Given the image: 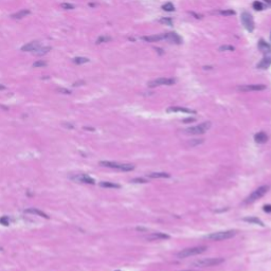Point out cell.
Instances as JSON below:
<instances>
[{
  "label": "cell",
  "instance_id": "16",
  "mask_svg": "<svg viewBox=\"0 0 271 271\" xmlns=\"http://www.w3.org/2000/svg\"><path fill=\"white\" fill-rule=\"evenodd\" d=\"M75 179L78 180L80 182H83V183H87V184H94L95 183V181H94L93 178H91L90 176H88V175H80V176H78V177H75Z\"/></svg>",
  "mask_w": 271,
  "mask_h": 271
},
{
  "label": "cell",
  "instance_id": "12",
  "mask_svg": "<svg viewBox=\"0 0 271 271\" xmlns=\"http://www.w3.org/2000/svg\"><path fill=\"white\" fill-rule=\"evenodd\" d=\"M39 47H40V44L38 42H31L29 44H25V46H22L21 51H23V52H34Z\"/></svg>",
  "mask_w": 271,
  "mask_h": 271
},
{
  "label": "cell",
  "instance_id": "5",
  "mask_svg": "<svg viewBox=\"0 0 271 271\" xmlns=\"http://www.w3.org/2000/svg\"><path fill=\"white\" fill-rule=\"evenodd\" d=\"M236 235V231H233V230H230V231H221V232H215L212 233V234H209V235L205 236L207 239H210V241H224V239H229V238H232Z\"/></svg>",
  "mask_w": 271,
  "mask_h": 271
},
{
  "label": "cell",
  "instance_id": "36",
  "mask_svg": "<svg viewBox=\"0 0 271 271\" xmlns=\"http://www.w3.org/2000/svg\"><path fill=\"white\" fill-rule=\"evenodd\" d=\"M57 91L61 92V93H64V94H70V93H71V91H70V90H68V89H65V88H58Z\"/></svg>",
  "mask_w": 271,
  "mask_h": 271
},
{
  "label": "cell",
  "instance_id": "40",
  "mask_svg": "<svg viewBox=\"0 0 271 271\" xmlns=\"http://www.w3.org/2000/svg\"><path fill=\"white\" fill-rule=\"evenodd\" d=\"M264 1H265V2L267 3L268 6H271V0H264Z\"/></svg>",
  "mask_w": 271,
  "mask_h": 271
},
{
  "label": "cell",
  "instance_id": "13",
  "mask_svg": "<svg viewBox=\"0 0 271 271\" xmlns=\"http://www.w3.org/2000/svg\"><path fill=\"white\" fill-rule=\"evenodd\" d=\"M169 235H167V234H165V233H152V234H150V235L147 236L146 239H148V241H159V239H169Z\"/></svg>",
  "mask_w": 271,
  "mask_h": 271
},
{
  "label": "cell",
  "instance_id": "21",
  "mask_svg": "<svg viewBox=\"0 0 271 271\" xmlns=\"http://www.w3.org/2000/svg\"><path fill=\"white\" fill-rule=\"evenodd\" d=\"M100 186L106 188H121V186L118 184V183L109 182V181H102V182H100Z\"/></svg>",
  "mask_w": 271,
  "mask_h": 271
},
{
  "label": "cell",
  "instance_id": "18",
  "mask_svg": "<svg viewBox=\"0 0 271 271\" xmlns=\"http://www.w3.org/2000/svg\"><path fill=\"white\" fill-rule=\"evenodd\" d=\"M257 47H258V49H260V50L262 51L263 53L270 52V51H271V46L269 44H267V42H266L264 39H260V42H258Z\"/></svg>",
  "mask_w": 271,
  "mask_h": 271
},
{
  "label": "cell",
  "instance_id": "30",
  "mask_svg": "<svg viewBox=\"0 0 271 271\" xmlns=\"http://www.w3.org/2000/svg\"><path fill=\"white\" fill-rule=\"evenodd\" d=\"M159 22L162 23V25H169V27L173 25V20H171V18H167V17H163V18H161V19L159 20Z\"/></svg>",
  "mask_w": 271,
  "mask_h": 271
},
{
  "label": "cell",
  "instance_id": "20",
  "mask_svg": "<svg viewBox=\"0 0 271 271\" xmlns=\"http://www.w3.org/2000/svg\"><path fill=\"white\" fill-rule=\"evenodd\" d=\"M30 13H31L30 10H21V11H18L17 13L12 15V18H14V19H22L23 17L28 16Z\"/></svg>",
  "mask_w": 271,
  "mask_h": 271
},
{
  "label": "cell",
  "instance_id": "34",
  "mask_svg": "<svg viewBox=\"0 0 271 271\" xmlns=\"http://www.w3.org/2000/svg\"><path fill=\"white\" fill-rule=\"evenodd\" d=\"M0 224H3V226H8L10 224V220H8V218L6 216H3V217L0 218Z\"/></svg>",
  "mask_w": 271,
  "mask_h": 271
},
{
  "label": "cell",
  "instance_id": "6",
  "mask_svg": "<svg viewBox=\"0 0 271 271\" xmlns=\"http://www.w3.org/2000/svg\"><path fill=\"white\" fill-rule=\"evenodd\" d=\"M211 122H203L201 124L196 125V126H192V127H188L184 130V133L186 135H202V133H207V130L211 128Z\"/></svg>",
  "mask_w": 271,
  "mask_h": 271
},
{
  "label": "cell",
  "instance_id": "31",
  "mask_svg": "<svg viewBox=\"0 0 271 271\" xmlns=\"http://www.w3.org/2000/svg\"><path fill=\"white\" fill-rule=\"evenodd\" d=\"M47 61H36L35 63H33V67L34 68H42V67H46L47 66Z\"/></svg>",
  "mask_w": 271,
  "mask_h": 271
},
{
  "label": "cell",
  "instance_id": "37",
  "mask_svg": "<svg viewBox=\"0 0 271 271\" xmlns=\"http://www.w3.org/2000/svg\"><path fill=\"white\" fill-rule=\"evenodd\" d=\"M264 211L267 213H271V205H264Z\"/></svg>",
  "mask_w": 271,
  "mask_h": 271
},
{
  "label": "cell",
  "instance_id": "45",
  "mask_svg": "<svg viewBox=\"0 0 271 271\" xmlns=\"http://www.w3.org/2000/svg\"><path fill=\"white\" fill-rule=\"evenodd\" d=\"M116 271H120V270H116Z\"/></svg>",
  "mask_w": 271,
  "mask_h": 271
},
{
  "label": "cell",
  "instance_id": "22",
  "mask_svg": "<svg viewBox=\"0 0 271 271\" xmlns=\"http://www.w3.org/2000/svg\"><path fill=\"white\" fill-rule=\"evenodd\" d=\"M51 50L50 47H39L37 50L34 51V54H35L36 56H42L44 55V54H47V53H49V51Z\"/></svg>",
  "mask_w": 271,
  "mask_h": 271
},
{
  "label": "cell",
  "instance_id": "3",
  "mask_svg": "<svg viewBox=\"0 0 271 271\" xmlns=\"http://www.w3.org/2000/svg\"><path fill=\"white\" fill-rule=\"evenodd\" d=\"M207 250V248L205 246H200V247H193V248H186V249H183L179 252L177 254V257L182 260V258H186V257L190 256H194V255L200 254V253H203V252Z\"/></svg>",
  "mask_w": 271,
  "mask_h": 271
},
{
  "label": "cell",
  "instance_id": "24",
  "mask_svg": "<svg viewBox=\"0 0 271 271\" xmlns=\"http://www.w3.org/2000/svg\"><path fill=\"white\" fill-rule=\"evenodd\" d=\"M243 220L247 221V222H250V224H260V226H262V227H264V224L263 221L260 220L258 218H256V217H245L243 218Z\"/></svg>",
  "mask_w": 271,
  "mask_h": 271
},
{
  "label": "cell",
  "instance_id": "23",
  "mask_svg": "<svg viewBox=\"0 0 271 271\" xmlns=\"http://www.w3.org/2000/svg\"><path fill=\"white\" fill-rule=\"evenodd\" d=\"M147 177L150 178H169V174H167V173H150V174H147Z\"/></svg>",
  "mask_w": 271,
  "mask_h": 271
},
{
  "label": "cell",
  "instance_id": "17",
  "mask_svg": "<svg viewBox=\"0 0 271 271\" xmlns=\"http://www.w3.org/2000/svg\"><path fill=\"white\" fill-rule=\"evenodd\" d=\"M254 140L256 143H266L267 142V140H268V136L266 135L264 131H260V133H257L256 135L254 136Z\"/></svg>",
  "mask_w": 271,
  "mask_h": 271
},
{
  "label": "cell",
  "instance_id": "32",
  "mask_svg": "<svg viewBox=\"0 0 271 271\" xmlns=\"http://www.w3.org/2000/svg\"><path fill=\"white\" fill-rule=\"evenodd\" d=\"M234 50H235V48L233 47V46H230V44H224V46L219 47V51L220 52H224V51H234Z\"/></svg>",
  "mask_w": 271,
  "mask_h": 271
},
{
  "label": "cell",
  "instance_id": "42",
  "mask_svg": "<svg viewBox=\"0 0 271 271\" xmlns=\"http://www.w3.org/2000/svg\"><path fill=\"white\" fill-rule=\"evenodd\" d=\"M181 271H196V270H181Z\"/></svg>",
  "mask_w": 271,
  "mask_h": 271
},
{
  "label": "cell",
  "instance_id": "10",
  "mask_svg": "<svg viewBox=\"0 0 271 271\" xmlns=\"http://www.w3.org/2000/svg\"><path fill=\"white\" fill-rule=\"evenodd\" d=\"M270 66H271V51L270 52L264 53L263 59L256 65V67L258 69H267Z\"/></svg>",
  "mask_w": 271,
  "mask_h": 271
},
{
  "label": "cell",
  "instance_id": "39",
  "mask_svg": "<svg viewBox=\"0 0 271 271\" xmlns=\"http://www.w3.org/2000/svg\"><path fill=\"white\" fill-rule=\"evenodd\" d=\"M190 14L191 15H193L196 19H201L202 18V15H198V14H196V13H194V12H190Z\"/></svg>",
  "mask_w": 271,
  "mask_h": 271
},
{
  "label": "cell",
  "instance_id": "33",
  "mask_svg": "<svg viewBox=\"0 0 271 271\" xmlns=\"http://www.w3.org/2000/svg\"><path fill=\"white\" fill-rule=\"evenodd\" d=\"M61 6L64 10H73V8H75V6L72 4V3H68V2H64V3H61Z\"/></svg>",
  "mask_w": 271,
  "mask_h": 271
},
{
  "label": "cell",
  "instance_id": "38",
  "mask_svg": "<svg viewBox=\"0 0 271 271\" xmlns=\"http://www.w3.org/2000/svg\"><path fill=\"white\" fill-rule=\"evenodd\" d=\"M196 119L195 118H188V119L183 120V123H192V122H195Z\"/></svg>",
  "mask_w": 271,
  "mask_h": 271
},
{
  "label": "cell",
  "instance_id": "43",
  "mask_svg": "<svg viewBox=\"0 0 271 271\" xmlns=\"http://www.w3.org/2000/svg\"><path fill=\"white\" fill-rule=\"evenodd\" d=\"M270 40H271V34H270Z\"/></svg>",
  "mask_w": 271,
  "mask_h": 271
},
{
  "label": "cell",
  "instance_id": "9",
  "mask_svg": "<svg viewBox=\"0 0 271 271\" xmlns=\"http://www.w3.org/2000/svg\"><path fill=\"white\" fill-rule=\"evenodd\" d=\"M267 88V86L264 84H252V85H241L238 86L237 90L243 92H249V91H262Z\"/></svg>",
  "mask_w": 271,
  "mask_h": 271
},
{
  "label": "cell",
  "instance_id": "11",
  "mask_svg": "<svg viewBox=\"0 0 271 271\" xmlns=\"http://www.w3.org/2000/svg\"><path fill=\"white\" fill-rule=\"evenodd\" d=\"M163 36H164V39H166V40H169V42H175V44H180L182 42V38H181L177 33H175V32L163 34Z\"/></svg>",
  "mask_w": 271,
  "mask_h": 271
},
{
  "label": "cell",
  "instance_id": "44",
  "mask_svg": "<svg viewBox=\"0 0 271 271\" xmlns=\"http://www.w3.org/2000/svg\"><path fill=\"white\" fill-rule=\"evenodd\" d=\"M0 250H2V248H0Z\"/></svg>",
  "mask_w": 271,
  "mask_h": 271
},
{
  "label": "cell",
  "instance_id": "25",
  "mask_svg": "<svg viewBox=\"0 0 271 271\" xmlns=\"http://www.w3.org/2000/svg\"><path fill=\"white\" fill-rule=\"evenodd\" d=\"M111 37L110 36H106V35H103V36H100L99 38L97 39V44H104V42H109L111 40Z\"/></svg>",
  "mask_w": 271,
  "mask_h": 271
},
{
  "label": "cell",
  "instance_id": "28",
  "mask_svg": "<svg viewBox=\"0 0 271 271\" xmlns=\"http://www.w3.org/2000/svg\"><path fill=\"white\" fill-rule=\"evenodd\" d=\"M252 6H253V8H254L255 11H263L264 8H265L264 4L262 2H260V1H254Z\"/></svg>",
  "mask_w": 271,
  "mask_h": 271
},
{
  "label": "cell",
  "instance_id": "4",
  "mask_svg": "<svg viewBox=\"0 0 271 271\" xmlns=\"http://www.w3.org/2000/svg\"><path fill=\"white\" fill-rule=\"evenodd\" d=\"M269 188H270V186H260V188H256L254 192H252L249 196L247 197L246 199H245V203H252V202L256 201L257 199L262 198V197L265 196L266 194H267V192L269 191Z\"/></svg>",
  "mask_w": 271,
  "mask_h": 271
},
{
  "label": "cell",
  "instance_id": "29",
  "mask_svg": "<svg viewBox=\"0 0 271 271\" xmlns=\"http://www.w3.org/2000/svg\"><path fill=\"white\" fill-rule=\"evenodd\" d=\"M218 14L222 16H232V15H235V12L233 10H221V11H218Z\"/></svg>",
  "mask_w": 271,
  "mask_h": 271
},
{
  "label": "cell",
  "instance_id": "15",
  "mask_svg": "<svg viewBox=\"0 0 271 271\" xmlns=\"http://www.w3.org/2000/svg\"><path fill=\"white\" fill-rule=\"evenodd\" d=\"M167 111L169 112H184V114H196L195 110H192V109H188V108H184V107H169L167 108Z\"/></svg>",
  "mask_w": 271,
  "mask_h": 271
},
{
  "label": "cell",
  "instance_id": "26",
  "mask_svg": "<svg viewBox=\"0 0 271 271\" xmlns=\"http://www.w3.org/2000/svg\"><path fill=\"white\" fill-rule=\"evenodd\" d=\"M89 59L87 57H75L73 58V63L76 65H83V64H86V63H88Z\"/></svg>",
  "mask_w": 271,
  "mask_h": 271
},
{
  "label": "cell",
  "instance_id": "7",
  "mask_svg": "<svg viewBox=\"0 0 271 271\" xmlns=\"http://www.w3.org/2000/svg\"><path fill=\"white\" fill-rule=\"evenodd\" d=\"M241 20L243 25L248 32H253L254 30V20L252 18L251 14L248 12H243L241 15Z\"/></svg>",
  "mask_w": 271,
  "mask_h": 271
},
{
  "label": "cell",
  "instance_id": "41",
  "mask_svg": "<svg viewBox=\"0 0 271 271\" xmlns=\"http://www.w3.org/2000/svg\"><path fill=\"white\" fill-rule=\"evenodd\" d=\"M4 89H6V86L0 84V90H4Z\"/></svg>",
  "mask_w": 271,
  "mask_h": 271
},
{
  "label": "cell",
  "instance_id": "35",
  "mask_svg": "<svg viewBox=\"0 0 271 271\" xmlns=\"http://www.w3.org/2000/svg\"><path fill=\"white\" fill-rule=\"evenodd\" d=\"M131 182H133V183H146L147 181L145 179H143V178H136V179L131 180Z\"/></svg>",
  "mask_w": 271,
  "mask_h": 271
},
{
  "label": "cell",
  "instance_id": "14",
  "mask_svg": "<svg viewBox=\"0 0 271 271\" xmlns=\"http://www.w3.org/2000/svg\"><path fill=\"white\" fill-rule=\"evenodd\" d=\"M141 39L146 42H157L162 40V39H164V36H163V34H158V35L143 36Z\"/></svg>",
  "mask_w": 271,
  "mask_h": 271
},
{
  "label": "cell",
  "instance_id": "8",
  "mask_svg": "<svg viewBox=\"0 0 271 271\" xmlns=\"http://www.w3.org/2000/svg\"><path fill=\"white\" fill-rule=\"evenodd\" d=\"M175 83H176V80H174V78H156L154 80H150L147 85L150 88H155V87H158V86H171L174 85Z\"/></svg>",
  "mask_w": 271,
  "mask_h": 271
},
{
  "label": "cell",
  "instance_id": "27",
  "mask_svg": "<svg viewBox=\"0 0 271 271\" xmlns=\"http://www.w3.org/2000/svg\"><path fill=\"white\" fill-rule=\"evenodd\" d=\"M162 10H164V11H166V12H174L175 11V6H174V4H173V3L167 2V3H165V4H163V6H162Z\"/></svg>",
  "mask_w": 271,
  "mask_h": 271
},
{
  "label": "cell",
  "instance_id": "19",
  "mask_svg": "<svg viewBox=\"0 0 271 271\" xmlns=\"http://www.w3.org/2000/svg\"><path fill=\"white\" fill-rule=\"evenodd\" d=\"M25 213H30V214H34V215H38L40 217H44L46 219H49V216L46 213H44L42 211L38 210V209H34V207H30L28 210H25Z\"/></svg>",
  "mask_w": 271,
  "mask_h": 271
},
{
  "label": "cell",
  "instance_id": "1",
  "mask_svg": "<svg viewBox=\"0 0 271 271\" xmlns=\"http://www.w3.org/2000/svg\"><path fill=\"white\" fill-rule=\"evenodd\" d=\"M224 262L222 257H210V258H200L192 263L194 267H211V266L220 265Z\"/></svg>",
  "mask_w": 271,
  "mask_h": 271
},
{
  "label": "cell",
  "instance_id": "2",
  "mask_svg": "<svg viewBox=\"0 0 271 271\" xmlns=\"http://www.w3.org/2000/svg\"><path fill=\"white\" fill-rule=\"evenodd\" d=\"M100 165L104 167H109V169H119L122 171H130L135 169V165L130 163H118V162H112V161H101Z\"/></svg>",
  "mask_w": 271,
  "mask_h": 271
}]
</instances>
